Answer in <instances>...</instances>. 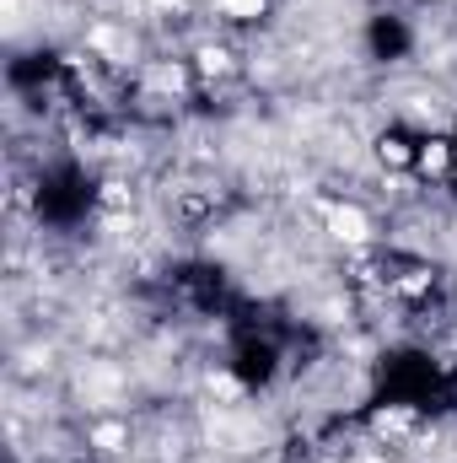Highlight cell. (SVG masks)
Instances as JSON below:
<instances>
[{"label":"cell","instance_id":"7a4b0ae2","mask_svg":"<svg viewBox=\"0 0 457 463\" xmlns=\"http://www.w3.org/2000/svg\"><path fill=\"white\" fill-rule=\"evenodd\" d=\"M457 167V146L447 135H420V151H415V173L420 184H452Z\"/></svg>","mask_w":457,"mask_h":463},{"label":"cell","instance_id":"3957f363","mask_svg":"<svg viewBox=\"0 0 457 463\" xmlns=\"http://www.w3.org/2000/svg\"><path fill=\"white\" fill-rule=\"evenodd\" d=\"M452 178H457V167H452Z\"/></svg>","mask_w":457,"mask_h":463},{"label":"cell","instance_id":"6da1fadb","mask_svg":"<svg viewBox=\"0 0 457 463\" xmlns=\"http://www.w3.org/2000/svg\"><path fill=\"white\" fill-rule=\"evenodd\" d=\"M318 232L329 237L334 253H360V248H377L382 242V222L366 200L355 194H323L318 200Z\"/></svg>","mask_w":457,"mask_h":463}]
</instances>
